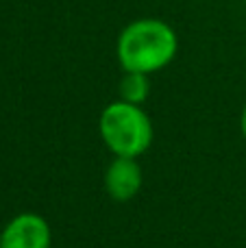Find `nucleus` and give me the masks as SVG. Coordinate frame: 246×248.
I'll use <instances>...</instances> for the list:
<instances>
[{
    "instance_id": "obj_1",
    "label": "nucleus",
    "mask_w": 246,
    "mask_h": 248,
    "mask_svg": "<svg viewBox=\"0 0 246 248\" xmlns=\"http://www.w3.org/2000/svg\"><path fill=\"white\" fill-rule=\"evenodd\" d=\"M179 50V37L159 17H138L120 31L116 42L118 63L124 72L155 74L168 68Z\"/></svg>"
},
{
    "instance_id": "obj_2",
    "label": "nucleus",
    "mask_w": 246,
    "mask_h": 248,
    "mask_svg": "<svg viewBox=\"0 0 246 248\" xmlns=\"http://www.w3.org/2000/svg\"><path fill=\"white\" fill-rule=\"evenodd\" d=\"M98 133L113 157L138 159L151 148L155 128L142 105L113 100L100 113Z\"/></svg>"
},
{
    "instance_id": "obj_3",
    "label": "nucleus",
    "mask_w": 246,
    "mask_h": 248,
    "mask_svg": "<svg viewBox=\"0 0 246 248\" xmlns=\"http://www.w3.org/2000/svg\"><path fill=\"white\" fill-rule=\"evenodd\" d=\"M50 224L39 214H17L0 231V248H50Z\"/></svg>"
},
{
    "instance_id": "obj_4",
    "label": "nucleus",
    "mask_w": 246,
    "mask_h": 248,
    "mask_svg": "<svg viewBox=\"0 0 246 248\" xmlns=\"http://www.w3.org/2000/svg\"><path fill=\"white\" fill-rule=\"evenodd\" d=\"M142 168L133 157H113L105 170V189L116 202H129L142 189Z\"/></svg>"
},
{
    "instance_id": "obj_5",
    "label": "nucleus",
    "mask_w": 246,
    "mask_h": 248,
    "mask_svg": "<svg viewBox=\"0 0 246 248\" xmlns=\"http://www.w3.org/2000/svg\"><path fill=\"white\" fill-rule=\"evenodd\" d=\"M118 90H120V100L142 105L146 103L148 94H151V78L142 72H124Z\"/></svg>"
},
{
    "instance_id": "obj_6",
    "label": "nucleus",
    "mask_w": 246,
    "mask_h": 248,
    "mask_svg": "<svg viewBox=\"0 0 246 248\" xmlns=\"http://www.w3.org/2000/svg\"><path fill=\"white\" fill-rule=\"evenodd\" d=\"M240 131H242V135H244V140H246V105H244V109H242V116H240Z\"/></svg>"
}]
</instances>
